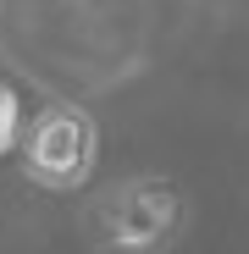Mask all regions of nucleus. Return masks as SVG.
Segmentation results:
<instances>
[{
	"label": "nucleus",
	"mask_w": 249,
	"mask_h": 254,
	"mask_svg": "<svg viewBox=\"0 0 249 254\" xmlns=\"http://www.w3.org/2000/svg\"><path fill=\"white\" fill-rule=\"evenodd\" d=\"M28 177L45 183V188H78L94 166V122L72 111V105H56L33 122L28 133Z\"/></svg>",
	"instance_id": "nucleus-1"
},
{
	"label": "nucleus",
	"mask_w": 249,
	"mask_h": 254,
	"mask_svg": "<svg viewBox=\"0 0 249 254\" xmlns=\"http://www.w3.org/2000/svg\"><path fill=\"white\" fill-rule=\"evenodd\" d=\"M177 227V193L166 183H128L116 188V199L105 204L100 232L116 254H150L166 243V232Z\"/></svg>",
	"instance_id": "nucleus-2"
},
{
	"label": "nucleus",
	"mask_w": 249,
	"mask_h": 254,
	"mask_svg": "<svg viewBox=\"0 0 249 254\" xmlns=\"http://www.w3.org/2000/svg\"><path fill=\"white\" fill-rule=\"evenodd\" d=\"M17 133H22V105H17V94L6 83H0V155L17 149Z\"/></svg>",
	"instance_id": "nucleus-3"
}]
</instances>
